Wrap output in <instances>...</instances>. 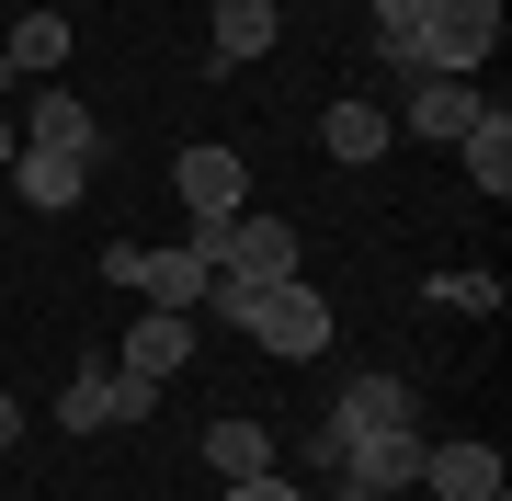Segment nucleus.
Returning <instances> with one entry per match:
<instances>
[{
  "mask_svg": "<svg viewBox=\"0 0 512 501\" xmlns=\"http://www.w3.org/2000/svg\"><path fill=\"white\" fill-rule=\"evenodd\" d=\"M205 308L228 319L239 342H262V353H285V365H308V353H330V331H342V319H330V297L308 274H285V285H239V274H217L205 285Z\"/></svg>",
  "mask_w": 512,
  "mask_h": 501,
  "instance_id": "f257e3e1",
  "label": "nucleus"
},
{
  "mask_svg": "<svg viewBox=\"0 0 512 501\" xmlns=\"http://www.w3.org/2000/svg\"><path fill=\"white\" fill-rule=\"evenodd\" d=\"M490 46H501V0H421L410 46L387 57V69H410V80H478Z\"/></svg>",
  "mask_w": 512,
  "mask_h": 501,
  "instance_id": "f03ea898",
  "label": "nucleus"
},
{
  "mask_svg": "<svg viewBox=\"0 0 512 501\" xmlns=\"http://www.w3.org/2000/svg\"><path fill=\"white\" fill-rule=\"evenodd\" d=\"M171 194H183L194 228H217V217H239V205H251V160L217 149V137H194V149L171 160Z\"/></svg>",
  "mask_w": 512,
  "mask_h": 501,
  "instance_id": "7ed1b4c3",
  "label": "nucleus"
},
{
  "mask_svg": "<svg viewBox=\"0 0 512 501\" xmlns=\"http://www.w3.org/2000/svg\"><path fill=\"white\" fill-rule=\"evenodd\" d=\"M421 490H433V501H512L501 445H478V433H444V445H421Z\"/></svg>",
  "mask_w": 512,
  "mask_h": 501,
  "instance_id": "20e7f679",
  "label": "nucleus"
},
{
  "mask_svg": "<svg viewBox=\"0 0 512 501\" xmlns=\"http://www.w3.org/2000/svg\"><path fill=\"white\" fill-rule=\"evenodd\" d=\"M330 433H421V399L399 388V376H342V399H330Z\"/></svg>",
  "mask_w": 512,
  "mask_h": 501,
  "instance_id": "39448f33",
  "label": "nucleus"
},
{
  "mask_svg": "<svg viewBox=\"0 0 512 501\" xmlns=\"http://www.w3.org/2000/svg\"><path fill=\"white\" fill-rule=\"evenodd\" d=\"M126 285H137L148 308H183V319H205V285H217V262H205L194 240H183V251H148V240H137V274H126Z\"/></svg>",
  "mask_w": 512,
  "mask_h": 501,
  "instance_id": "423d86ee",
  "label": "nucleus"
},
{
  "mask_svg": "<svg viewBox=\"0 0 512 501\" xmlns=\"http://www.w3.org/2000/svg\"><path fill=\"white\" fill-rule=\"evenodd\" d=\"M23 149H69V160H103V126L80 92H57V80H35V114H23Z\"/></svg>",
  "mask_w": 512,
  "mask_h": 501,
  "instance_id": "0eeeda50",
  "label": "nucleus"
},
{
  "mask_svg": "<svg viewBox=\"0 0 512 501\" xmlns=\"http://www.w3.org/2000/svg\"><path fill=\"white\" fill-rule=\"evenodd\" d=\"M183 353H194V319H183V308H137V319H126V376L171 388V376H183Z\"/></svg>",
  "mask_w": 512,
  "mask_h": 501,
  "instance_id": "6e6552de",
  "label": "nucleus"
},
{
  "mask_svg": "<svg viewBox=\"0 0 512 501\" xmlns=\"http://www.w3.org/2000/svg\"><path fill=\"white\" fill-rule=\"evenodd\" d=\"M421 445H433V433H353L342 445V479H365V490H421Z\"/></svg>",
  "mask_w": 512,
  "mask_h": 501,
  "instance_id": "1a4fd4ad",
  "label": "nucleus"
},
{
  "mask_svg": "<svg viewBox=\"0 0 512 501\" xmlns=\"http://www.w3.org/2000/svg\"><path fill=\"white\" fill-rule=\"evenodd\" d=\"M12 194L35 205V217H69V205L92 194V160H69V149H12Z\"/></svg>",
  "mask_w": 512,
  "mask_h": 501,
  "instance_id": "9d476101",
  "label": "nucleus"
},
{
  "mask_svg": "<svg viewBox=\"0 0 512 501\" xmlns=\"http://www.w3.org/2000/svg\"><path fill=\"white\" fill-rule=\"evenodd\" d=\"M387 137L399 126H387V103H365V92H342L319 114V160H387Z\"/></svg>",
  "mask_w": 512,
  "mask_h": 501,
  "instance_id": "9b49d317",
  "label": "nucleus"
},
{
  "mask_svg": "<svg viewBox=\"0 0 512 501\" xmlns=\"http://www.w3.org/2000/svg\"><path fill=\"white\" fill-rule=\"evenodd\" d=\"M456 149H467V183H478V194L501 205V194H512V114H501V103H478Z\"/></svg>",
  "mask_w": 512,
  "mask_h": 501,
  "instance_id": "f8f14e48",
  "label": "nucleus"
},
{
  "mask_svg": "<svg viewBox=\"0 0 512 501\" xmlns=\"http://www.w3.org/2000/svg\"><path fill=\"white\" fill-rule=\"evenodd\" d=\"M478 103H490L478 80H410V137H444V149H456Z\"/></svg>",
  "mask_w": 512,
  "mask_h": 501,
  "instance_id": "ddd939ff",
  "label": "nucleus"
},
{
  "mask_svg": "<svg viewBox=\"0 0 512 501\" xmlns=\"http://www.w3.org/2000/svg\"><path fill=\"white\" fill-rule=\"evenodd\" d=\"M205 467H217V490L262 479V467H274V422H205Z\"/></svg>",
  "mask_w": 512,
  "mask_h": 501,
  "instance_id": "4468645a",
  "label": "nucleus"
},
{
  "mask_svg": "<svg viewBox=\"0 0 512 501\" xmlns=\"http://www.w3.org/2000/svg\"><path fill=\"white\" fill-rule=\"evenodd\" d=\"M285 35V0H217V57L239 69V57H274Z\"/></svg>",
  "mask_w": 512,
  "mask_h": 501,
  "instance_id": "2eb2a0df",
  "label": "nucleus"
},
{
  "mask_svg": "<svg viewBox=\"0 0 512 501\" xmlns=\"http://www.w3.org/2000/svg\"><path fill=\"white\" fill-rule=\"evenodd\" d=\"M0 69H23V80H35V69H69V12H57V0H46V12H23L12 46H0Z\"/></svg>",
  "mask_w": 512,
  "mask_h": 501,
  "instance_id": "dca6fc26",
  "label": "nucleus"
},
{
  "mask_svg": "<svg viewBox=\"0 0 512 501\" xmlns=\"http://www.w3.org/2000/svg\"><path fill=\"white\" fill-rule=\"evenodd\" d=\"M57 433H114V365H80L57 388Z\"/></svg>",
  "mask_w": 512,
  "mask_h": 501,
  "instance_id": "f3484780",
  "label": "nucleus"
},
{
  "mask_svg": "<svg viewBox=\"0 0 512 501\" xmlns=\"http://www.w3.org/2000/svg\"><path fill=\"white\" fill-rule=\"evenodd\" d=\"M433 308H456V319H501V274H433Z\"/></svg>",
  "mask_w": 512,
  "mask_h": 501,
  "instance_id": "a211bd4d",
  "label": "nucleus"
},
{
  "mask_svg": "<svg viewBox=\"0 0 512 501\" xmlns=\"http://www.w3.org/2000/svg\"><path fill=\"white\" fill-rule=\"evenodd\" d=\"M365 23H376V57H399L410 23H421V0H365Z\"/></svg>",
  "mask_w": 512,
  "mask_h": 501,
  "instance_id": "6ab92c4d",
  "label": "nucleus"
},
{
  "mask_svg": "<svg viewBox=\"0 0 512 501\" xmlns=\"http://www.w3.org/2000/svg\"><path fill=\"white\" fill-rule=\"evenodd\" d=\"M217 501H308V479H285V467H262V479H228Z\"/></svg>",
  "mask_w": 512,
  "mask_h": 501,
  "instance_id": "aec40b11",
  "label": "nucleus"
},
{
  "mask_svg": "<svg viewBox=\"0 0 512 501\" xmlns=\"http://www.w3.org/2000/svg\"><path fill=\"white\" fill-rule=\"evenodd\" d=\"M148 410H160V388H148V376H126V365H114V422H148Z\"/></svg>",
  "mask_w": 512,
  "mask_h": 501,
  "instance_id": "412c9836",
  "label": "nucleus"
},
{
  "mask_svg": "<svg viewBox=\"0 0 512 501\" xmlns=\"http://www.w3.org/2000/svg\"><path fill=\"white\" fill-rule=\"evenodd\" d=\"M12 445H23V399L0 388V456H12Z\"/></svg>",
  "mask_w": 512,
  "mask_h": 501,
  "instance_id": "4be33fe9",
  "label": "nucleus"
},
{
  "mask_svg": "<svg viewBox=\"0 0 512 501\" xmlns=\"http://www.w3.org/2000/svg\"><path fill=\"white\" fill-rule=\"evenodd\" d=\"M319 501H387V490H365V479H330V490H319Z\"/></svg>",
  "mask_w": 512,
  "mask_h": 501,
  "instance_id": "5701e85b",
  "label": "nucleus"
},
{
  "mask_svg": "<svg viewBox=\"0 0 512 501\" xmlns=\"http://www.w3.org/2000/svg\"><path fill=\"white\" fill-rule=\"evenodd\" d=\"M12 149H23V126H12V114H0V160H12Z\"/></svg>",
  "mask_w": 512,
  "mask_h": 501,
  "instance_id": "b1692460",
  "label": "nucleus"
},
{
  "mask_svg": "<svg viewBox=\"0 0 512 501\" xmlns=\"http://www.w3.org/2000/svg\"><path fill=\"white\" fill-rule=\"evenodd\" d=\"M0 80H12V69H0Z\"/></svg>",
  "mask_w": 512,
  "mask_h": 501,
  "instance_id": "393cba45",
  "label": "nucleus"
}]
</instances>
